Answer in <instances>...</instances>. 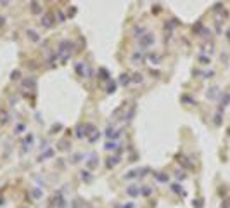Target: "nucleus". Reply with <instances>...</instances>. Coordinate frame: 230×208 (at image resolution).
<instances>
[{
  "label": "nucleus",
  "instance_id": "obj_1",
  "mask_svg": "<svg viewBox=\"0 0 230 208\" xmlns=\"http://www.w3.org/2000/svg\"><path fill=\"white\" fill-rule=\"evenodd\" d=\"M227 37H228V40H230V30H228V31H227Z\"/></svg>",
  "mask_w": 230,
  "mask_h": 208
}]
</instances>
